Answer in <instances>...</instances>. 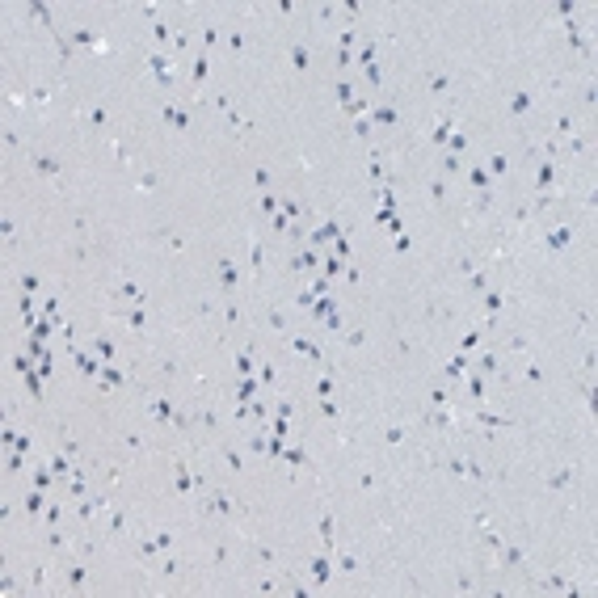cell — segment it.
<instances>
[{"label": "cell", "mask_w": 598, "mask_h": 598, "mask_svg": "<svg viewBox=\"0 0 598 598\" xmlns=\"http://www.w3.org/2000/svg\"><path fill=\"white\" fill-rule=\"evenodd\" d=\"M291 59H295V68H299V72L308 68V51H304V47H295V51H291Z\"/></svg>", "instance_id": "6da1fadb"}, {"label": "cell", "mask_w": 598, "mask_h": 598, "mask_svg": "<svg viewBox=\"0 0 598 598\" xmlns=\"http://www.w3.org/2000/svg\"><path fill=\"white\" fill-rule=\"evenodd\" d=\"M337 232H341V228H337V219H333V223H325V228L316 232V240H329V236H337Z\"/></svg>", "instance_id": "7a4b0ae2"}, {"label": "cell", "mask_w": 598, "mask_h": 598, "mask_svg": "<svg viewBox=\"0 0 598 598\" xmlns=\"http://www.w3.org/2000/svg\"><path fill=\"white\" fill-rule=\"evenodd\" d=\"M34 165H38V168H42V173H55V168H59V165H55V160H51V156H38V160H34Z\"/></svg>", "instance_id": "3957f363"}]
</instances>
